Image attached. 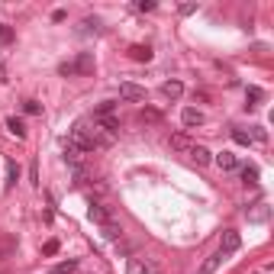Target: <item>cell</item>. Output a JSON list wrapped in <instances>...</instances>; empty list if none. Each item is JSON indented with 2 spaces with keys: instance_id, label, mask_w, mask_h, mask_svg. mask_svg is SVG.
I'll return each mask as SVG.
<instances>
[{
  "instance_id": "cell-1",
  "label": "cell",
  "mask_w": 274,
  "mask_h": 274,
  "mask_svg": "<svg viewBox=\"0 0 274 274\" xmlns=\"http://www.w3.org/2000/svg\"><path fill=\"white\" fill-rule=\"evenodd\" d=\"M239 245H242L239 232L236 229H223V236H219V252H223V255H232V252H239Z\"/></svg>"
},
{
  "instance_id": "cell-2",
  "label": "cell",
  "mask_w": 274,
  "mask_h": 274,
  "mask_svg": "<svg viewBox=\"0 0 274 274\" xmlns=\"http://www.w3.org/2000/svg\"><path fill=\"white\" fill-rule=\"evenodd\" d=\"M120 97H123V100H133V104H139V100H145V87L133 84V81H123V84H120Z\"/></svg>"
},
{
  "instance_id": "cell-3",
  "label": "cell",
  "mask_w": 274,
  "mask_h": 274,
  "mask_svg": "<svg viewBox=\"0 0 274 274\" xmlns=\"http://www.w3.org/2000/svg\"><path fill=\"white\" fill-rule=\"evenodd\" d=\"M94 71V55L91 52H81L74 58V74H91Z\"/></svg>"
},
{
  "instance_id": "cell-4",
  "label": "cell",
  "mask_w": 274,
  "mask_h": 274,
  "mask_svg": "<svg viewBox=\"0 0 274 274\" xmlns=\"http://www.w3.org/2000/svg\"><path fill=\"white\" fill-rule=\"evenodd\" d=\"M187 158L194 161L197 168H203V164H210V161H213V158H210V152H207V148H203V145H194V148H190V152H187Z\"/></svg>"
},
{
  "instance_id": "cell-5",
  "label": "cell",
  "mask_w": 274,
  "mask_h": 274,
  "mask_svg": "<svg viewBox=\"0 0 274 274\" xmlns=\"http://www.w3.org/2000/svg\"><path fill=\"white\" fill-rule=\"evenodd\" d=\"M87 216H91L94 223H100V226L113 219V216H110V210H107V207H100V203H91V210H87Z\"/></svg>"
},
{
  "instance_id": "cell-6",
  "label": "cell",
  "mask_w": 274,
  "mask_h": 274,
  "mask_svg": "<svg viewBox=\"0 0 274 274\" xmlns=\"http://www.w3.org/2000/svg\"><path fill=\"white\" fill-rule=\"evenodd\" d=\"M181 120H184V126H203V113L197 107H187L181 113Z\"/></svg>"
},
{
  "instance_id": "cell-7",
  "label": "cell",
  "mask_w": 274,
  "mask_h": 274,
  "mask_svg": "<svg viewBox=\"0 0 274 274\" xmlns=\"http://www.w3.org/2000/svg\"><path fill=\"white\" fill-rule=\"evenodd\" d=\"M161 94H164L168 100H177V97L184 94V84H181V81H164V84H161Z\"/></svg>"
},
{
  "instance_id": "cell-8",
  "label": "cell",
  "mask_w": 274,
  "mask_h": 274,
  "mask_svg": "<svg viewBox=\"0 0 274 274\" xmlns=\"http://www.w3.org/2000/svg\"><path fill=\"white\" fill-rule=\"evenodd\" d=\"M171 148H174V152H190V148H194V142H190L184 133H174V136H171Z\"/></svg>"
},
{
  "instance_id": "cell-9",
  "label": "cell",
  "mask_w": 274,
  "mask_h": 274,
  "mask_svg": "<svg viewBox=\"0 0 274 274\" xmlns=\"http://www.w3.org/2000/svg\"><path fill=\"white\" fill-rule=\"evenodd\" d=\"M216 164H219V171H236V155H232V152H219L216 155Z\"/></svg>"
},
{
  "instance_id": "cell-10",
  "label": "cell",
  "mask_w": 274,
  "mask_h": 274,
  "mask_svg": "<svg viewBox=\"0 0 274 274\" xmlns=\"http://www.w3.org/2000/svg\"><path fill=\"white\" fill-rule=\"evenodd\" d=\"M129 58L133 61H152V49H148V45H133V49H129Z\"/></svg>"
},
{
  "instance_id": "cell-11",
  "label": "cell",
  "mask_w": 274,
  "mask_h": 274,
  "mask_svg": "<svg viewBox=\"0 0 274 274\" xmlns=\"http://www.w3.org/2000/svg\"><path fill=\"white\" fill-rule=\"evenodd\" d=\"M223 258H226L223 252H216V255H210L207 262H203V268H200V274H213V271L219 268V265H223Z\"/></svg>"
},
{
  "instance_id": "cell-12",
  "label": "cell",
  "mask_w": 274,
  "mask_h": 274,
  "mask_svg": "<svg viewBox=\"0 0 274 274\" xmlns=\"http://www.w3.org/2000/svg\"><path fill=\"white\" fill-rule=\"evenodd\" d=\"M100 229H104V239H110V242H120L123 229H120V226L113 223V219H110V223H104V226H100Z\"/></svg>"
},
{
  "instance_id": "cell-13",
  "label": "cell",
  "mask_w": 274,
  "mask_h": 274,
  "mask_svg": "<svg viewBox=\"0 0 274 274\" xmlns=\"http://www.w3.org/2000/svg\"><path fill=\"white\" fill-rule=\"evenodd\" d=\"M139 123H148V126H155V123H161V113L158 110H152V107H145L139 113Z\"/></svg>"
},
{
  "instance_id": "cell-14",
  "label": "cell",
  "mask_w": 274,
  "mask_h": 274,
  "mask_svg": "<svg viewBox=\"0 0 274 274\" xmlns=\"http://www.w3.org/2000/svg\"><path fill=\"white\" fill-rule=\"evenodd\" d=\"M268 216H271L268 203H258V207H255V210H252V213H249V219H252V223H265V219H268Z\"/></svg>"
},
{
  "instance_id": "cell-15",
  "label": "cell",
  "mask_w": 274,
  "mask_h": 274,
  "mask_svg": "<svg viewBox=\"0 0 274 274\" xmlns=\"http://www.w3.org/2000/svg\"><path fill=\"white\" fill-rule=\"evenodd\" d=\"M6 129H10V133L16 136V139H23V136H26V126H23V120H16V116H10V120H6Z\"/></svg>"
},
{
  "instance_id": "cell-16",
  "label": "cell",
  "mask_w": 274,
  "mask_h": 274,
  "mask_svg": "<svg viewBox=\"0 0 274 274\" xmlns=\"http://www.w3.org/2000/svg\"><path fill=\"white\" fill-rule=\"evenodd\" d=\"M126 274H145V262L142 258H126Z\"/></svg>"
},
{
  "instance_id": "cell-17",
  "label": "cell",
  "mask_w": 274,
  "mask_h": 274,
  "mask_svg": "<svg viewBox=\"0 0 274 274\" xmlns=\"http://www.w3.org/2000/svg\"><path fill=\"white\" fill-rule=\"evenodd\" d=\"M74 271H78V262H61L52 268V274H74Z\"/></svg>"
},
{
  "instance_id": "cell-18",
  "label": "cell",
  "mask_w": 274,
  "mask_h": 274,
  "mask_svg": "<svg viewBox=\"0 0 274 274\" xmlns=\"http://www.w3.org/2000/svg\"><path fill=\"white\" fill-rule=\"evenodd\" d=\"M232 139H236L239 142V145H252V133H245V129H232Z\"/></svg>"
},
{
  "instance_id": "cell-19",
  "label": "cell",
  "mask_w": 274,
  "mask_h": 274,
  "mask_svg": "<svg viewBox=\"0 0 274 274\" xmlns=\"http://www.w3.org/2000/svg\"><path fill=\"white\" fill-rule=\"evenodd\" d=\"M242 181H245V184H255V181H258V168L245 164V168H242Z\"/></svg>"
},
{
  "instance_id": "cell-20",
  "label": "cell",
  "mask_w": 274,
  "mask_h": 274,
  "mask_svg": "<svg viewBox=\"0 0 274 274\" xmlns=\"http://www.w3.org/2000/svg\"><path fill=\"white\" fill-rule=\"evenodd\" d=\"M113 110H116V104H110V100H104L97 110H94V116H113Z\"/></svg>"
},
{
  "instance_id": "cell-21",
  "label": "cell",
  "mask_w": 274,
  "mask_h": 274,
  "mask_svg": "<svg viewBox=\"0 0 274 274\" xmlns=\"http://www.w3.org/2000/svg\"><path fill=\"white\" fill-rule=\"evenodd\" d=\"M58 74H61V78H74V61H61Z\"/></svg>"
},
{
  "instance_id": "cell-22",
  "label": "cell",
  "mask_w": 274,
  "mask_h": 274,
  "mask_svg": "<svg viewBox=\"0 0 274 274\" xmlns=\"http://www.w3.org/2000/svg\"><path fill=\"white\" fill-rule=\"evenodd\" d=\"M71 174H74V181H78V184H84V181H87V171L81 168V164H71Z\"/></svg>"
},
{
  "instance_id": "cell-23",
  "label": "cell",
  "mask_w": 274,
  "mask_h": 274,
  "mask_svg": "<svg viewBox=\"0 0 274 274\" xmlns=\"http://www.w3.org/2000/svg\"><path fill=\"white\" fill-rule=\"evenodd\" d=\"M81 32H100V23L97 19H84V23H81Z\"/></svg>"
},
{
  "instance_id": "cell-24",
  "label": "cell",
  "mask_w": 274,
  "mask_h": 274,
  "mask_svg": "<svg viewBox=\"0 0 274 274\" xmlns=\"http://www.w3.org/2000/svg\"><path fill=\"white\" fill-rule=\"evenodd\" d=\"M23 110H26V113H29V116L42 113V107H39V100H26V104H23Z\"/></svg>"
},
{
  "instance_id": "cell-25",
  "label": "cell",
  "mask_w": 274,
  "mask_h": 274,
  "mask_svg": "<svg viewBox=\"0 0 274 274\" xmlns=\"http://www.w3.org/2000/svg\"><path fill=\"white\" fill-rule=\"evenodd\" d=\"M265 139H268V133H265L262 126H255V129H252V142H265Z\"/></svg>"
},
{
  "instance_id": "cell-26",
  "label": "cell",
  "mask_w": 274,
  "mask_h": 274,
  "mask_svg": "<svg viewBox=\"0 0 274 274\" xmlns=\"http://www.w3.org/2000/svg\"><path fill=\"white\" fill-rule=\"evenodd\" d=\"M6 174H10V184H16V177H19V168L13 161H6Z\"/></svg>"
},
{
  "instance_id": "cell-27",
  "label": "cell",
  "mask_w": 274,
  "mask_h": 274,
  "mask_svg": "<svg viewBox=\"0 0 274 274\" xmlns=\"http://www.w3.org/2000/svg\"><path fill=\"white\" fill-rule=\"evenodd\" d=\"M262 97H265V94L258 91V87H249V100H252L249 107H255V104H258V100H262Z\"/></svg>"
},
{
  "instance_id": "cell-28",
  "label": "cell",
  "mask_w": 274,
  "mask_h": 274,
  "mask_svg": "<svg viewBox=\"0 0 274 274\" xmlns=\"http://www.w3.org/2000/svg\"><path fill=\"white\" fill-rule=\"evenodd\" d=\"M42 252L45 255H55V252H58V239H49V242L42 245Z\"/></svg>"
},
{
  "instance_id": "cell-29",
  "label": "cell",
  "mask_w": 274,
  "mask_h": 274,
  "mask_svg": "<svg viewBox=\"0 0 274 274\" xmlns=\"http://www.w3.org/2000/svg\"><path fill=\"white\" fill-rule=\"evenodd\" d=\"M91 190H94V194H110V187L104 181H91Z\"/></svg>"
},
{
  "instance_id": "cell-30",
  "label": "cell",
  "mask_w": 274,
  "mask_h": 274,
  "mask_svg": "<svg viewBox=\"0 0 274 274\" xmlns=\"http://www.w3.org/2000/svg\"><path fill=\"white\" fill-rule=\"evenodd\" d=\"M136 6H139V10H142V13H148V10H155V3H152V0H139V3H136Z\"/></svg>"
},
{
  "instance_id": "cell-31",
  "label": "cell",
  "mask_w": 274,
  "mask_h": 274,
  "mask_svg": "<svg viewBox=\"0 0 274 274\" xmlns=\"http://www.w3.org/2000/svg\"><path fill=\"white\" fill-rule=\"evenodd\" d=\"M177 10H181L184 16H187V13H194V10H197V3H181V6H177Z\"/></svg>"
},
{
  "instance_id": "cell-32",
  "label": "cell",
  "mask_w": 274,
  "mask_h": 274,
  "mask_svg": "<svg viewBox=\"0 0 274 274\" xmlns=\"http://www.w3.org/2000/svg\"><path fill=\"white\" fill-rule=\"evenodd\" d=\"M161 268H158V265H155V262H145V274H158Z\"/></svg>"
},
{
  "instance_id": "cell-33",
  "label": "cell",
  "mask_w": 274,
  "mask_h": 274,
  "mask_svg": "<svg viewBox=\"0 0 274 274\" xmlns=\"http://www.w3.org/2000/svg\"><path fill=\"white\" fill-rule=\"evenodd\" d=\"M29 181H32V184H39V168H36V164L29 168Z\"/></svg>"
}]
</instances>
